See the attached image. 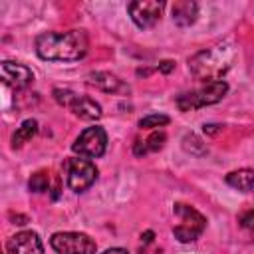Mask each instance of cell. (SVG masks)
<instances>
[{"mask_svg":"<svg viewBox=\"0 0 254 254\" xmlns=\"http://www.w3.org/2000/svg\"><path fill=\"white\" fill-rule=\"evenodd\" d=\"M97 179V167L89 159H69L67 161V187L73 192L87 190Z\"/></svg>","mask_w":254,"mask_h":254,"instance_id":"9","label":"cell"},{"mask_svg":"<svg viewBox=\"0 0 254 254\" xmlns=\"http://www.w3.org/2000/svg\"><path fill=\"white\" fill-rule=\"evenodd\" d=\"M238 222H240V226H242L244 230H248V232L254 234V210L242 212V214L238 216Z\"/></svg>","mask_w":254,"mask_h":254,"instance_id":"20","label":"cell"},{"mask_svg":"<svg viewBox=\"0 0 254 254\" xmlns=\"http://www.w3.org/2000/svg\"><path fill=\"white\" fill-rule=\"evenodd\" d=\"M183 149H185L187 153L194 155V157H202V155L208 153L206 143H202V139H200L198 135H194V133H187V135L183 137Z\"/></svg>","mask_w":254,"mask_h":254,"instance_id":"16","label":"cell"},{"mask_svg":"<svg viewBox=\"0 0 254 254\" xmlns=\"http://www.w3.org/2000/svg\"><path fill=\"white\" fill-rule=\"evenodd\" d=\"M165 141H167V135L163 131H153L143 143L147 147V153H155V151H161L165 147Z\"/></svg>","mask_w":254,"mask_h":254,"instance_id":"19","label":"cell"},{"mask_svg":"<svg viewBox=\"0 0 254 254\" xmlns=\"http://www.w3.org/2000/svg\"><path fill=\"white\" fill-rule=\"evenodd\" d=\"M89 50L85 30L44 32L36 38V54L46 62H77Z\"/></svg>","mask_w":254,"mask_h":254,"instance_id":"1","label":"cell"},{"mask_svg":"<svg viewBox=\"0 0 254 254\" xmlns=\"http://www.w3.org/2000/svg\"><path fill=\"white\" fill-rule=\"evenodd\" d=\"M226 91H228V83L226 81H222V79L220 81H210V83H204L198 89L181 93L175 99V103H177V107L181 111H194V109L218 103L226 95Z\"/></svg>","mask_w":254,"mask_h":254,"instance_id":"3","label":"cell"},{"mask_svg":"<svg viewBox=\"0 0 254 254\" xmlns=\"http://www.w3.org/2000/svg\"><path fill=\"white\" fill-rule=\"evenodd\" d=\"M157 69L161 71V73H171L173 69H175V62L173 60H163V62H159V65H157Z\"/></svg>","mask_w":254,"mask_h":254,"instance_id":"21","label":"cell"},{"mask_svg":"<svg viewBox=\"0 0 254 254\" xmlns=\"http://www.w3.org/2000/svg\"><path fill=\"white\" fill-rule=\"evenodd\" d=\"M38 133V121L36 119H26L22 121V125L16 129V133L12 135V147L14 149H20L26 141H30L34 135Z\"/></svg>","mask_w":254,"mask_h":254,"instance_id":"15","label":"cell"},{"mask_svg":"<svg viewBox=\"0 0 254 254\" xmlns=\"http://www.w3.org/2000/svg\"><path fill=\"white\" fill-rule=\"evenodd\" d=\"M85 81L105 93H121V91H129V87L111 71H89Z\"/></svg>","mask_w":254,"mask_h":254,"instance_id":"12","label":"cell"},{"mask_svg":"<svg viewBox=\"0 0 254 254\" xmlns=\"http://www.w3.org/2000/svg\"><path fill=\"white\" fill-rule=\"evenodd\" d=\"M149 73H151V69H147V67H145V69H143V67L137 69V75H149Z\"/></svg>","mask_w":254,"mask_h":254,"instance_id":"25","label":"cell"},{"mask_svg":"<svg viewBox=\"0 0 254 254\" xmlns=\"http://www.w3.org/2000/svg\"><path fill=\"white\" fill-rule=\"evenodd\" d=\"M173 212L179 216V224L173 228V234L179 242L187 244V242H194L206 228V218L196 210L192 208L190 204H185V202H175L173 204Z\"/></svg>","mask_w":254,"mask_h":254,"instance_id":"4","label":"cell"},{"mask_svg":"<svg viewBox=\"0 0 254 254\" xmlns=\"http://www.w3.org/2000/svg\"><path fill=\"white\" fill-rule=\"evenodd\" d=\"M234 60H236V46L232 42H218L189 58V71L204 83L220 81L222 75L232 67Z\"/></svg>","mask_w":254,"mask_h":254,"instance_id":"2","label":"cell"},{"mask_svg":"<svg viewBox=\"0 0 254 254\" xmlns=\"http://www.w3.org/2000/svg\"><path fill=\"white\" fill-rule=\"evenodd\" d=\"M58 254H95L97 244L83 232H54L50 238Z\"/></svg>","mask_w":254,"mask_h":254,"instance_id":"6","label":"cell"},{"mask_svg":"<svg viewBox=\"0 0 254 254\" xmlns=\"http://www.w3.org/2000/svg\"><path fill=\"white\" fill-rule=\"evenodd\" d=\"M0 77H2V81L8 87H12V89H24V87H28L32 83L34 71L28 65H24V64L6 60V62L0 64Z\"/></svg>","mask_w":254,"mask_h":254,"instance_id":"10","label":"cell"},{"mask_svg":"<svg viewBox=\"0 0 254 254\" xmlns=\"http://www.w3.org/2000/svg\"><path fill=\"white\" fill-rule=\"evenodd\" d=\"M169 121H171V119H169L167 115H163V113H153V115H147V117L139 119V127H141V129H155V127L167 125Z\"/></svg>","mask_w":254,"mask_h":254,"instance_id":"18","label":"cell"},{"mask_svg":"<svg viewBox=\"0 0 254 254\" xmlns=\"http://www.w3.org/2000/svg\"><path fill=\"white\" fill-rule=\"evenodd\" d=\"M52 93H54V99L62 107L69 109L75 117H79L83 121H97L103 115L101 105L95 99L87 97V95H79V93H75L71 89H65V87H56Z\"/></svg>","mask_w":254,"mask_h":254,"instance_id":"5","label":"cell"},{"mask_svg":"<svg viewBox=\"0 0 254 254\" xmlns=\"http://www.w3.org/2000/svg\"><path fill=\"white\" fill-rule=\"evenodd\" d=\"M8 254H44V244L38 236V232L32 230H22L14 234L8 244Z\"/></svg>","mask_w":254,"mask_h":254,"instance_id":"11","label":"cell"},{"mask_svg":"<svg viewBox=\"0 0 254 254\" xmlns=\"http://www.w3.org/2000/svg\"><path fill=\"white\" fill-rule=\"evenodd\" d=\"M48 185H50V179H48V173H44V171L34 173L28 181V187L32 192H44V190H48Z\"/></svg>","mask_w":254,"mask_h":254,"instance_id":"17","label":"cell"},{"mask_svg":"<svg viewBox=\"0 0 254 254\" xmlns=\"http://www.w3.org/2000/svg\"><path fill=\"white\" fill-rule=\"evenodd\" d=\"M171 14H173V22L181 28H187L190 24H194L196 16H198V4L194 0H177L171 6Z\"/></svg>","mask_w":254,"mask_h":254,"instance_id":"13","label":"cell"},{"mask_svg":"<svg viewBox=\"0 0 254 254\" xmlns=\"http://www.w3.org/2000/svg\"><path fill=\"white\" fill-rule=\"evenodd\" d=\"M226 185L240 190V192H248L254 190V171L252 169H238V171H230L224 177Z\"/></svg>","mask_w":254,"mask_h":254,"instance_id":"14","label":"cell"},{"mask_svg":"<svg viewBox=\"0 0 254 254\" xmlns=\"http://www.w3.org/2000/svg\"><path fill=\"white\" fill-rule=\"evenodd\" d=\"M73 153H77L79 157H89V159H97L105 153L107 149V133L103 127H87L79 133V137L73 141L71 145Z\"/></svg>","mask_w":254,"mask_h":254,"instance_id":"7","label":"cell"},{"mask_svg":"<svg viewBox=\"0 0 254 254\" xmlns=\"http://www.w3.org/2000/svg\"><path fill=\"white\" fill-rule=\"evenodd\" d=\"M220 129H222V125H214V123L204 125V133H208V135H214V133H218Z\"/></svg>","mask_w":254,"mask_h":254,"instance_id":"22","label":"cell"},{"mask_svg":"<svg viewBox=\"0 0 254 254\" xmlns=\"http://www.w3.org/2000/svg\"><path fill=\"white\" fill-rule=\"evenodd\" d=\"M103 254H129L125 248H107Z\"/></svg>","mask_w":254,"mask_h":254,"instance_id":"24","label":"cell"},{"mask_svg":"<svg viewBox=\"0 0 254 254\" xmlns=\"http://www.w3.org/2000/svg\"><path fill=\"white\" fill-rule=\"evenodd\" d=\"M163 10H165L163 0H135V2L127 4V12H129L133 24L141 30L153 28L161 20Z\"/></svg>","mask_w":254,"mask_h":254,"instance_id":"8","label":"cell"},{"mask_svg":"<svg viewBox=\"0 0 254 254\" xmlns=\"http://www.w3.org/2000/svg\"><path fill=\"white\" fill-rule=\"evenodd\" d=\"M153 236H155V232H153V230H147V232H143V234H141V240H143L145 244H149V242L153 240Z\"/></svg>","mask_w":254,"mask_h":254,"instance_id":"23","label":"cell"}]
</instances>
